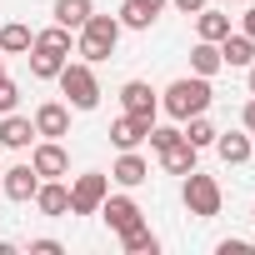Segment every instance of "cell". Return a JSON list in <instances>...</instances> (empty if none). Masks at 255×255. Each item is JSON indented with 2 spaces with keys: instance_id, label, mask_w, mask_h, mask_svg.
I'll return each instance as SVG.
<instances>
[{
  "instance_id": "1",
  "label": "cell",
  "mask_w": 255,
  "mask_h": 255,
  "mask_svg": "<svg viewBox=\"0 0 255 255\" xmlns=\"http://www.w3.org/2000/svg\"><path fill=\"white\" fill-rule=\"evenodd\" d=\"M210 100H215V90H210V80H205V75H180V80H170V85L160 90V110H165L170 120L205 115V110H210Z\"/></svg>"
},
{
  "instance_id": "2",
  "label": "cell",
  "mask_w": 255,
  "mask_h": 255,
  "mask_svg": "<svg viewBox=\"0 0 255 255\" xmlns=\"http://www.w3.org/2000/svg\"><path fill=\"white\" fill-rule=\"evenodd\" d=\"M115 45H120V20H115V15H95V10H90V20L75 30V50H80L90 65H100V60H110V55H115Z\"/></svg>"
},
{
  "instance_id": "3",
  "label": "cell",
  "mask_w": 255,
  "mask_h": 255,
  "mask_svg": "<svg viewBox=\"0 0 255 255\" xmlns=\"http://www.w3.org/2000/svg\"><path fill=\"white\" fill-rule=\"evenodd\" d=\"M55 80H60V90H65V105H70V110H95V105H100V80H95L90 60H65Z\"/></svg>"
},
{
  "instance_id": "4",
  "label": "cell",
  "mask_w": 255,
  "mask_h": 255,
  "mask_svg": "<svg viewBox=\"0 0 255 255\" xmlns=\"http://www.w3.org/2000/svg\"><path fill=\"white\" fill-rule=\"evenodd\" d=\"M180 195H185V210H190L195 220H215V215H220V200H225V195H220V180H215V175H200V170L185 175V190H180Z\"/></svg>"
},
{
  "instance_id": "5",
  "label": "cell",
  "mask_w": 255,
  "mask_h": 255,
  "mask_svg": "<svg viewBox=\"0 0 255 255\" xmlns=\"http://www.w3.org/2000/svg\"><path fill=\"white\" fill-rule=\"evenodd\" d=\"M105 195H110V175H100V170L75 175L70 180V215H95Z\"/></svg>"
},
{
  "instance_id": "6",
  "label": "cell",
  "mask_w": 255,
  "mask_h": 255,
  "mask_svg": "<svg viewBox=\"0 0 255 255\" xmlns=\"http://www.w3.org/2000/svg\"><path fill=\"white\" fill-rule=\"evenodd\" d=\"M95 215H100V220H105V225H110L115 235H125V230H135V225L145 220V210H140V205H135L130 195H105Z\"/></svg>"
},
{
  "instance_id": "7",
  "label": "cell",
  "mask_w": 255,
  "mask_h": 255,
  "mask_svg": "<svg viewBox=\"0 0 255 255\" xmlns=\"http://www.w3.org/2000/svg\"><path fill=\"white\" fill-rule=\"evenodd\" d=\"M120 105H125V115H140V120H150V125H155V115H160V95L150 90V80H125V85H120Z\"/></svg>"
},
{
  "instance_id": "8",
  "label": "cell",
  "mask_w": 255,
  "mask_h": 255,
  "mask_svg": "<svg viewBox=\"0 0 255 255\" xmlns=\"http://www.w3.org/2000/svg\"><path fill=\"white\" fill-rule=\"evenodd\" d=\"M30 165H35L40 180H60V175H70V155H65L60 140H40V145H30Z\"/></svg>"
},
{
  "instance_id": "9",
  "label": "cell",
  "mask_w": 255,
  "mask_h": 255,
  "mask_svg": "<svg viewBox=\"0 0 255 255\" xmlns=\"http://www.w3.org/2000/svg\"><path fill=\"white\" fill-rule=\"evenodd\" d=\"M0 190H5V200H15V205L35 200V190H40V175H35V165L25 160V165H10V170H0Z\"/></svg>"
},
{
  "instance_id": "10",
  "label": "cell",
  "mask_w": 255,
  "mask_h": 255,
  "mask_svg": "<svg viewBox=\"0 0 255 255\" xmlns=\"http://www.w3.org/2000/svg\"><path fill=\"white\" fill-rule=\"evenodd\" d=\"M30 120H35V135H40V140H60V135H70V105H65V100H45Z\"/></svg>"
},
{
  "instance_id": "11",
  "label": "cell",
  "mask_w": 255,
  "mask_h": 255,
  "mask_svg": "<svg viewBox=\"0 0 255 255\" xmlns=\"http://www.w3.org/2000/svg\"><path fill=\"white\" fill-rule=\"evenodd\" d=\"M110 180H115V185H125V190L145 185V180H150V165H145V155H140V150H120V160L110 165Z\"/></svg>"
},
{
  "instance_id": "12",
  "label": "cell",
  "mask_w": 255,
  "mask_h": 255,
  "mask_svg": "<svg viewBox=\"0 0 255 255\" xmlns=\"http://www.w3.org/2000/svg\"><path fill=\"white\" fill-rule=\"evenodd\" d=\"M30 140H35V120L30 115H0V145L5 150H30Z\"/></svg>"
},
{
  "instance_id": "13",
  "label": "cell",
  "mask_w": 255,
  "mask_h": 255,
  "mask_svg": "<svg viewBox=\"0 0 255 255\" xmlns=\"http://www.w3.org/2000/svg\"><path fill=\"white\" fill-rule=\"evenodd\" d=\"M145 135H150V120H140V115H120V120H110V145H115V150H135Z\"/></svg>"
},
{
  "instance_id": "14",
  "label": "cell",
  "mask_w": 255,
  "mask_h": 255,
  "mask_svg": "<svg viewBox=\"0 0 255 255\" xmlns=\"http://www.w3.org/2000/svg\"><path fill=\"white\" fill-rule=\"evenodd\" d=\"M35 210L50 215V220L70 215V185H60V180H40V190H35Z\"/></svg>"
},
{
  "instance_id": "15",
  "label": "cell",
  "mask_w": 255,
  "mask_h": 255,
  "mask_svg": "<svg viewBox=\"0 0 255 255\" xmlns=\"http://www.w3.org/2000/svg\"><path fill=\"white\" fill-rule=\"evenodd\" d=\"M195 160H200V150L180 135V140H170L165 150H160V165H165V175H190L195 170Z\"/></svg>"
},
{
  "instance_id": "16",
  "label": "cell",
  "mask_w": 255,
  "mask_h": 255,
  "mask_svg": "<svg viewBox=\"0 0 255 255\" xmlns=\"http://www.w3.org/2000/svg\"><path fill=\"white\" fill-rule=\"evenodd\" d=\"M215 150H220V160H225V165H245V160H250V150H255V140H250V135H240V130H215Z\"/></svg>"
},
{
  "instance_id": "17",
  "label": "cell",
  "mask_w": 255,
  "mask_h": 255,
  "mask_svg": "<svg viewBox=\"0 0 255 255\" xmlns=\"http://www.w3.org/2000/svg\"><path fill=\"white\" fill-rule=\"evenodd\" d=\"M25 60H30V75H35V80H55V75H60V65H65L70 55L45 50V45H30V50H25Z\"/></svg>"
},
{
  "instance_id": "18",
  "label": "cell",
  "mask_w": 255,
  "mask_h": 255,
  "mask_svg": "<svg viewBox=\"0 0 255 255\" xmlns=\"http://www.w3.org/2000/svg\"><path fill=\"white\" fill-rule=\"evenodd\" d=\"M215 70H225V60H220V45L215 40H195L190 45V75H215Z\"/></svg>"
},
{
  "instance_id": "19",
  "label": "cell",
  "mask_w": 255,
  "mask_h": 255,
  "mask_svg": "<svg viewBox=\"0 0 255 255\" xmlns=\"http://www.w3.org/2000/svg\"><path fill=\"white\" fill-rule=\"evenodd\" d=\"M195 35L220 45V40L230 35V15H225V10H210V5H205V10H195Z\"/></svg>"
},
{
  "instance_id": "20",
  "label": "cell",
  "mask_w": 255,
  "mask_h": 255,
  "mask_svg": "<svg viewBox=\"0 0 255 255\" xmlns=\"http://www.w3.org/2000/svg\"><path fill=\"white\" fill-rule=\"evenodd\" d=\"M220 60H225V65H240V70H245V65L255 60V40H250L245 30H240V35L230 30V35L220 40Z\"/></svg>"
},
{
  "instance_id": "21",
  "label": "cell",
  "mask_w": 255,
  "mask_h": 255,
  "mask_svg": "<svg viewBox=\"0 0 255 255\" xmlns=\"http://www.w3.org/2000/svg\"><path fill=\"white\" fill-rule=\"evenodd\" d=\"M35 45V30L25 25V20H10V25H0V50L5 55H25Z\"/></svg>"
},
{
  "instance_id": "22",
  "label": "cell",
  "mask_w": 255,
  "mask_h": 255,
  "mask_svg": "<svg viewBox=\"0 0 255 255\" xmlns=\"http://www.w3.org/2000/svg\"><path fill=\"white\" fill-rule=\"evenodd\" d=\"M120 245H125V255H155V250H160V235L140 220L135 230H125V235H120Z\"/></svg>"
},
{
  "instance_id": "23",
  "label": "cell",
  "mask_w": 255,
  "mask_h": 255,
  "mask_svg": "<svg viewBox=\"0 0 255 255\" xmlns=\"http://www.w3.org/2000/svg\"><path fill=\"white\" fill-rule=\"evenodd\" d=\"M90 0H55V25H65V30H80L85 20H90Z\"/></svg>"
},
{
  "instance_id": "24",
  "label": "cell",
  "mask_w": 255,
  "mask_h": 255,
  "mask_svg": "<svg viewBox=\"0 0 255 255\" xmlns=\"http://www.w3.org/2000/svg\"><path fill=\"white\" fill-rule=\"evenodd\" d=\"M180 135H185L195 150H205V145H215V125H210L205 115H190V120H180Z\"/></svg>"
},
{
  "instance_id": "25",
  "label": "cell",
  "mask_w": 255,
  "mask_h": 255,
  "mask_svg": "<svg viewBox=\"0 0 255 255\" xmlns=\"http://www.w3.org/2000/svg\"><path fill=\"white\" fill-rule=\"evenodd\" d=\"M35 45H45V50H60V55H70V45H75V30H65V25H50V30H40V35H35Z\"/></svg>"
},
{
  "instance_id": "26",
  "label": "cell",
  "mask_w": 255,
  "mask_h": 255,
  "mask_svg": "<svg viewBox=\"0 0 255 255\" xmlns=\"http://www.w3.org/2000/svg\"><path fill=\"white\" fill-rule=\"evenodd\" d=\"M115 20H120V30H150V25H155V20H150V15H145L140 5H135V0H125Z\"/></svg>"
},
{
  "instance_id": "27",
  "label": "cell",
  "mask_w": 255,
  "mask_h": 255,
  "mask_svg": "<svg viewBox=\"0 0 255 255\" xmlns=\"http://www.w3.org/2000/svg\"><path fill=\"white\" fill-rule=\"evenodd\" d=\"M145 140H150V150L160 155L170 140H180V125H150V135H145Z\"/></svg>"
},
{
  "instance_id": "28",
  "label": "cell",
  "mask_w": 255,
  "mask_h": 255,
  "mask_svg": "<svg viewBox=\"0 0 255 255\" xmlns=\"http://www.w3.org/2000/svg\"><path fill=\"white\" fill-rule=\"evenodd\" d=\"M20 105V85L15 80H5V75H0V115H10Z\"/></svg>"
},
{
  "instance_id": "29",
  "label": "cell",
  "mask_w": 255,
  "mask_h": 255,
  "mask_svg": "<svg viewBox=\"0 0 255 255\" xmlns=\"http://www.w3.org/2000/svg\"><path fill=\"white\" fill-rule=\"evenodd\" d=\"M65 245L60 240H50V235H40V240H30V255H60Z\"/></svg>"
},
{
  "instance_id": "30",
  "label": "cell",
  "mask_w": 255,
  "mask_h": 255,
  "mask_svg": "<svg viewBox=\"0 0 255 255\" xmlns=\"http://www.w3.org/2000/svg\"><path fill=\"white\" fill-rule=\"evenodd\" d=\"M215 250H220V255H250V240H220Z\"/></svg>"
},
{
  "instance_id": "31",
  "label": "cell",
  "mask_w": 255,
  "mask_h": 255,
  "mask_svg": "<svg viewBox=\"0 0 255 255\" xmlns=\"http://www.w3.org/2000/svg\"><path fill=\"white\" fill-rule=\"evenodd\" d=\"M170 5H175L180 15H195V10H205V0H170Z\"/></svg>"
},
{
  "instance_id": "32",
  "label": "cell",
  "mask_w": 255,
  "mask_h": 255,
  "mask_svg": "<svg viewBox=\"0 0 255 255\" xmlns=\"http://www.w3.org/2000/svg\"><path fill=\"white\" fill-rule=\"evenodd\" d=\"M135 5H140V10H145V15H150V20H155V15H160V10H165V5H170V0H135Z\"/></svg>"
},
{
  "instance_id": "33",
  "label": "cell",
  "mask_w": 255,
  "mask_h": 255,
  "mask_svg": "<svg viewBox=\"0 0 255 255\" xmlns=\"http://www.w3.org/2000/svg\"><path fill=\"white\" fill-rule=\"evenodd\" d=\"M240 120H245V130H250V140H255V95H250V105H245V115H240Z\"/></svg>"
},
{
  "instance_id": "34",
  "label": "cell",
  "mask_w": 255,
  "mask_h": 255,
  "mask_svg": "<svg viewBox=\"0 0 255 255\" xmlns=\"http://www.w3.org/2000/svg\"><path fill=\"white\" fill-rule=\"evenodd\" d=\"M240 30H245V35H250V40H255V5H250V10H245V20H240Z\"/></svg>"
},
{
  "instance_id": "35",
  "label": "cell",
  "mask_w": 255,
  "mask_h": 255,
  "mask_svg": "<svg viewBox=\"0 0 255 255\" xmlns=\"http://www.w3.org/2000/svg\"><path fill=\"white\" fill-rule=\"evenodd\" d=\"M245 80H250V95H255V60L245 65Z\"/></svg>"
},
{
  "instance_id": "36",
  "label": "cell",
  "mask_w": 255,
  "mask_h": 255,
  "mask_svg": "<svg viewBox=\"0 0 255 255\" xmlns=\"http://www.w3.org/2000/svg\"><path fill=\"white\" fill-rule=\"evenodd\" d=\"M0 75H5V50H0Z\"/></svg>"
},
{
  "instance_id": "37",
  "label": "cell",
  "mask_w": 255,
  "mask_h": 255,
  "mask_svg": "<svg viewBox=\"0 0 255 255\" xmlns=\"http://www.w3.org/2000/svg\"><path fill=\"white\" fill-rule=\"evenodd\" d=\"M220 5H235V0H220Z\"/></svg>"
},
{
  "instance_id": "38",
  "label": "cell",
  "mask_w": 255,
  "mask_h": 255,
  "mask_svg": "<svg viewBox=\"0 0 255 255\" xmlns=\"http://www.w3.org/2000/svg\"><path fill=\"white\" fill-rule=\"evenodd\" d=\"M0 170H5V165H0Z\"/></svg>"
}]
</instances>
